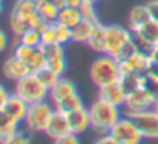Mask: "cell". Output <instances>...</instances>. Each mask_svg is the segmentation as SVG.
Here are the masks:
<instances>
[{
  "label": "cell",
  "mask_w": 158,
  "mask_h": 144,
  "mask_svg": "<svg viewBox=\"0 0 158 144\" xmlns=\"http://www.w3.org/2000/svg\"><path fill=\"white\" fill-rule=\"evenodd\" d=\"M123 107L109 104L103 100L97 98L91 107H89V115H91V129L97 134H107L110 132V129L114 127V124L124 115V110H121Z\"/></svg>",
  "instance_id": "6da1fadb"
},
{
  "label": "cell",
  "mask_w": 158,
  "mask_h": 144,
  "mask_svg": "<svg viewBox=\"0 0 158 144\" xmlns=\"http://www.w3.org/2000/svg\"><path fill=\"white\" fill-rule=\"evenodd\" d=\"M89 77L97 88L107 84V83L118 81V78H120L118 60H115L114 57H110L107 54H102V57H98L97 60L92 61V64L89 68Z\"/></svg>",
  "instance_id": "7a4b0ae2"
},
{
  "label": "cell",
  "mask_w": 158,
  "mask_h": 144,
  "mask_svg": "<svg viewBox=\"0 0 158 144\" xmlns=\"http://www.w3.org/2000/svg\"><path fill=\"white\" fill-rule=\"evenodd\" d=\"M14 92L29 104L49 98V89L43 84L35 72H29L23 78L17 80L14 84Z\"/></svg>",
  "instance_id": "3957f363"
},
{
  "label": "cell",
  "mask_w": 158,
  "mask_h": 144,
  "mask_svg": "<svg viewBox=\"0 0 158 144\" xmlns=\"http://www.w3.org/2000/svg\"><path fill=\"white\" fill-rule=\"evenodd\" d=\"M54 109L55 107H52V104L49 103V98L37 103H31L23 123L25 127L29 132H45V127L52 115Z\"/></svg>",
  "instance_id": "277c9868"
},
{
  "label": "cell",
  "mask_w": 158,
  "mask_h": 144,
  "mask_svg": "<svg viewBox=\"0 0 158 144\" xmlns=\"http://www.w3.org/2000/svg\"><path fill=\"white\" fill-rule=\"evenodd\" d=\"M110 134L115 137L118 144H140L144 140L134 118L126 113L114 124Z\"/></svg>",
  "instance_id": "5b68a950"
},
{
  "label": "cell",
  "mask_w": 158,
  "mask_h": 144,
  "mask_svg": "<svg viewBox=\"0 0 158 144\" xmlns=\"http://www.w3.org/2000/svg\"><path fill=\"white\" fill-rule=\"evenodd\" d=\"M131 40H132V31L129 28H124L120 25H106L105 54L117 60L118 52Z\"/></svg>",
  "instance_id": "8992f818"
},
{
  "label": "cell",
  "mask_w": 158,
  "mask_h": 144,
  "mask_svg": "<svg viewBox=\"0 0 158 144\" xmlns=\"http://www.w3.org/2000/svg\"><path fill=\"white\" fill-rule=\"evenodd\" d=\"M158 98L154 94H151L148 89L140 86L138 89H135L134 92H131L126 97L123 110H124V113H137V112L149 110V109L155 107Z\"/></svg>",
  "instance_id": "52a82bcc"
},
{
  "label": "cell",
  "mask_w": 158,
  "mask_h": 144,
  "mask_svg": "<svg viewBox=\"0 0 158 144\" xmlns=\"http://www.w3.org/2000/svg\"><path fill=\"white\" fill-rule=\"evenodd\" d=\"M126 115L134 118L144 140H158V112L155 109L137 113H126Z\"/></svg>",
  "instance_id": "ba28073f"
},
{
  "label": "cell",
  "mask_w": 158,
  "mask_h": 144,
  "mask_svg": "<svg viewBox=\"0 0 158 144\" xmlns=\"http://www.w3.org/2000/svg\"><path fill=\"white\" fill-rule=\"evenodd\" d=\"M151 63V55L141 51H135L129 58L118 61L120 64V75L121 74H140L143 75Z\"/></svg>",
  "instance_id": "9c48e42d"
},
{
  "label": "cell",
  "mask_w": 158,
  "mask_h": 144,
  "mask_svg": "<svg viewBox=\"0 0 158 144\" xmlns=\"http://www.w3.org/2000/svg\"><path fill=\"white\" fill-rule=\"evenodd\" d=\"M28 109H29V103L25 101L22 97H19L15 92L9 94L8 100L5 101V104H3V107H2V110H3L9 118H12L14 121H17L19 124H23V123H25Z\"/></svg>",
  "instance_id": "30bf717a"
},
{
  "label": "cell",
  "mask_w": 158,
  "mask_h": 144,
  "mask_svg": "<svg viewBox=\"0 0 158 144\" xmlns=\"http://www.w3.org/2000/svg\"><path fill=\"white\" fill-rule=\"evenodd\" d=\"M71 132V127H69V121H68V115L54 109L52 115L45 127V134L48 138H51L52 141L60 140L61 137H64L66 134Z\"/></svg>",
  "instance_id": "8fae6325"
},
{
  "label": "cell",
  "mask_w": 158,
  "mask_h": 144,
  "mask_svg": "<svg viewBox=\"0 0 158 144\" xmlns=\"http://www.w3.org/2000/svg\"><path fill=\"white\" fill-rule=\"evenodd\" d=\"M2 72H3V75H5L8 80L17 81V80L23 78L25 75H28V74L31 72V69H29L28 63L22 61V60L17 58L15 55H9V57L3 61Z\"/></svg>",
  "instance_id": "7c38bea8"
},
{
  "label": "cell",
  "mask_w": 158,
  "mask_h": 144,
  "mask_svg": "<svg viewBox=\"0 0 158 144\" xmlns=\"http://www.w3.org/2000/svg\"><path fill=\"white\" fill-rule=\"evenodd\" d=\"M68 121H69L71 132L80 137V135L85 134L88 129H91V115H89V109H86L85 106L78 107L77 110L68 113Z\"/></svg>",
  "instance_id": "4fadbf2b"
},
{
  "label": "cell",
  "mask_w": 158,
  "mask_h": 144,
  "mask_svg": "<svg viewBox=\"0 0 158 144\" xmlns=\"http://www.w3.org/2000/svg\"><path fill=\"white\" fill-rule=\"evenodd\" d=\"M98 98L109 104L123 107L126 101V94L121 91L118 81H114V83H107L98 88Z\"/></svg>",
  "instance_id": "5bb4252c"
},
{
  "label": "cell",
  "mask_w": 158,
  "mask_h": 144,
  "mask_svg": "<svg viewBox=\"0 0 158 144\" xmlns=\"http://www.w3.org/2000/svg\"><path fill=\"white\" fill-rule=\"evenodd\" d=\"M74 94H77L75 83L71 81V80H66V78L60 77V80L49 89V101L52 104H55V103H58V101H61V100H64L68 97L74 95Z\"/></svg>",
  "instance_id": "9a60e30c"
},
{
  "label": "cell",
  "mask_w": 158,
  "mask_h": 144,
  "mask_svg": "<svg viewBox=\"0 0 158 144\" xmlns=\"http://www.w3.org/2000/svg\"><path fill=\"white\" fill-rule=\"evenodd\" d=\"M152 17H151V12H149V9H148V6H146V3L144 5H137V6H134L132 9H131V12H129V29L131 31H137L138 28H141L146 22H149Z\"/></svg>",
  "instance_id": "2e32d148"
},
{
  "label": "cell",
  "mask_w": 158,
  "mask_h": 144,
  "mask_svg": "<svg viewBox=\"0 0 158 144\" xmlns=\"http://www.w3.org/2000/svg\"><path fill=\"white\" fill-rule=\"evenodd\" d=\"M97 23L91 22V20H86V19H81L74 28H72V42L75 43H88V40L91 39L92 32H94V28H95Z\"/></svg>",
  "instance_id": "e0dca14e"
},
{
  "label": "cell",
  "mask_w": 158,
  "mask_h": 144,
  "mask_svg": "<svg viewBox=\"0 0 158 144\" xmlns=\"http://www.w3.org/2000/svg\"><path fill=\"white\" fill-rule=\"evenodd\" d=\"M81 12H80V8H72V6H63L60 8L58 11V15H57V22L68 26V28H74L80 20H81Z\"/></svg>",
  "instance_id": "ac0fdd59"
},
{
  "label": "cell",
  "mask_w": 158,
  "mask_h": 144,
  "mask_svg": "<svg viewBox=\"0 0 158 144\" xmlns=\"http://www.w3.org/2000/svg\"><path fill=\"white\" fill-rule=\"evenodd\" d=\"M22 124H19L17 121H14L12 118H9L2 109H0V143H6L8 138L11 135H14Z\"/></svg>",
  "instance_id": "d6986e66"
},
{
  "label": "cell",
  "mask_w": 158,
  "mask_h": 144,
  "mask_svg": "<svg viewBox=\"0 0 158 144\" xmlns=\"http://www.w3.org/2000/svg\"><path fill=\"white\" fill-rule=\"evenodd\" d=\"M105 40H106V25H103L102 22L95 25L94 32L91 35V39L88 40L86 45H89V48L94 52L98 54H105Z\"/></svg>",
  "instance_id": "ffe728a7"
},
{
  "label": "cell",
  "mask_w": 158,
  "mask_h": 144,
  "mask_svg": "<svg viewBox=\"0 0 158 144\" xmlns=\"http://www.w3.org/2000/svg\"><path fill=\"white\" fill-rule=\"evenodd\" d=\"M58 11L60 8L52 0H37V12L45 22H49V23L57 22Z\"/></svg>",
  "instance_id": "44dd1931"
},
{
  "label": "cell",
  "mask_w": 158,
  "mask_h": 144,
  "mask_svg": "<svg viewBox=\"0 0 158 144\" xmlns=\"http://www.w3.org/2000/svg\"><path fill=\"white\" fill-rule=\"evenodd\" d=\"M11 14L20 15L29 22V19L37 14V0H15Z\"/></svg>",
  "instance_id": "7402d4cb"
},
{
  "label": "cell",
  "mask_w": 158,
  "mask_h": 144,
  "mask_svg": "<svg viewBox=\"0 0 158 144\" xmlns=\"http://www.w3.org/2000/svg\"><path fill=\"white\" fill-rule=\"evenodd\" d=\"M135 34H138L141 39H144L146 42H149L151 45H157L158 43V22L151 19L149 22H146L141 28H138L137 31H132Z\"/></svg>",
  "instance_id": "603a6c76"
},
{
  "label": "cell",
  "mask_w": 158,
  "mask_h": 144,
  "mask_svg": "<svg viewBox=\"0 0 158 144\" xmlns=\"http://www.w3.org/2000/svg\"><path fill=\"white\" fill-rule=\"evenodd\" d=\"M118 84L127 97L131 92H134L135 89L141 86V75L140 74H121L118 78Z\"/></svg>",
  "instance_id": "cb8c5ba5"
},
{
  "label": "cell",
  "mask_w": 158,
  "mask_h": 144,
  "mask_svg": "<svg viewBox=\"0 0 158 144\" xmlns=\"http://www.w3.org/2000/svg\"><path fill=\"white\" fill-rule=\"evenodd\" d=\"M81 106H83V100H81V97L78 95V92L54 104V107H55L57 110H60V112H63V113H66V115L71 113V112H74V110H77V109L81 107Z\"/></svg>",
  "instance_id": "d4e9b609"
},
{
  "label": "cell",
  "mask_w": 158,
  "mask_h": 144,
  "mask_svg": "<svg viewBox=\"0 0 158 144\" xmlns=\"http://www.w3.org/2000/svg\"><path fill=\"white\" fill-rule=\"evenodd\" d=\"M46 63H48V58L43 54V51L40 49V46L35 48V51L31 55V58L28 60V66H29L31 72H39V71L45 69L46 68Z\"/></svg>",
  "instance_id": "484cf974"
},
{
  "label": "cell",
  "mask_w": 158,
  "mask_h": 144,
  "mask_svg": "<svg viewBox=\"0 0 158 144\" xmlns=\"http://www.w3.org/2000/svg\"><path fill=\"white\" fill-rule=\"evenodd\" d=\"M9 28L12 31V34L15 37H20L25 31H28L31 26H29V22L20 15H15V14H11L9 17Z\"/></svg>",
  "instance_id": "4316f807"
},
{
  "label": "cell",
  "mask_w": 158,
  "mask_h": 144,
  "mask_svg": "<svg viewBox=\"0 0 158 144\" xmlns=\"http://www.w3.org/2000/svg\"><path fill=\"white\" fill-rule=\"evenodd\" d=\"M19 42L20 43H25L28 46H32V48H39L42 45V34L35 28H29L28 31H25L19 37Z\"/></svg>",
  "instance_id": "83f0119b"
},
{
  "label": "cell",
  "mask_w": 158,
  "mask_h": 144,
  "mask_svg": "<svg viewBox=\"0 0 158 144\" xmlns=\"http://www.w3.org/2000/svg\"><path fill=\"white\" fill-rule=\"evenodd\" d=\"M54 31H55V40L57 43L60 45H68L69 42H72V29L58 23V22H54Z\"/></svg>",
  "instance_id": "f1b7e54d"
},
{
  "label": "cell",
  "mask_w": 158,
  "mask_h": 144,
  "mask_svg": "<svg viewBox=\"0 0 158 144\" xmlns=\"http://www.w3.org/2000/svg\"><path fill=\"white\" fill-rule=\"evenodd\" d=\"M66 57L64 55H58V57H51L48 58V63H46V68L51 69L54 74H57L58 77H63L64 72H66Z\"/></svg>",
  "instance_id": "f546056e"
},
{
  "label": "cell",
  "mask_w": 158,
  "mask_h": 144,
  "mask_svg": "<svg viewBox=\"0 0 158 144\" xmlns=\"http://www.w3.org/2000/svg\"><path fill=\"white\" fill-rule=\"evenodd\" d=\"M80 12H81V17L83 19L91 20L94 23H100L98 14H97V9H95V3H91V2L83 0L81 5H80Z\"/></svg>",
  "instance_id": "4dcf8cb0"
},
{
  "label": "cell",
  "mask_w": 158,
  "mask_h": 144,
  "mask_svg": "<svg viewBox=\"0 0 158 144\" xmlns=\"http://www.w3.org/2000/svg\"><path fill=\"white\" fill-rule=\"evenodd\" d=\"M35 51V48H32V46H28V45H25V43H20V42H17L15 43V46H14V51H12V55H15L17 58H20L22 61H25V63H28V60L31 58V55H32V52Z\"/></svg>",
  "instance_id": "1f68e13d"
},
{
  "label": "cell",
  "mask_w": 158,
  "mask_h": 144,
  "mask_svg": "<svg viewBox=\"0 0 158 144\" xmlns=\"http://www.w3.org/2000/svg\"><path fill=\"white\" fill-rule=\"evenodd\" d=\"M37 75H39V78L43 81V84L48 88V89H51L54 84L60 80V77L57 75V74H54L51 69H48V68H45V69H42V71H39V72H35Z\"/></svg>",
  "instance_id": "d6a6232c"
},
{
  "label": "cell",
  "mask_w": 158,
  "mask_h": 144,
  "mask_svg": "<svg viewBox=\"0 0 158 144\" xmlns=\"http://www.w3.org/2000/svg\"><path fill=\"white\" fill-rule=\"evenodd\" d=\"M40 49L43 51V54L46 55V58H51V57H58V55H64V45H60V43L40 45Z\"/></svg>",
  "instance_id": "836d02e7"
},
{
  "label": "cell",
  "mask_w": 158,
  "mask_h": 144,
  "mask_svg": "<svg viewBox=\"0 0 158 144\" xmlns=\"http://www.w3.org/2000/svg\"><path fill=\"white\" fill-rule=\"evenodd\" d=\"M28 132H29L28 129H26V130L19 129L14 135H11V137L8 138V141L5 144H28V143H31V137H29Z\"/></svg>",
  "instance_id": "e575fe53"
},
{
  "label": "cell",
  "mask_w": 158,
  "mask_h": 144,
  "mask_svg": "<svg viewBox=\"0 0 158 144\" xmlns=\"http://www.w3.org/2000/svg\"><path fill=\"white\" fill-rule=\"evenodd\" d=\"M141 86L144 88V89H148L151 94H154V95L158 98V80H155L154 77H151L149 74H143L141 75Z\"/></svg>",
  "instance_id": "d590c367"
},
{
  "label": "cell",
  "mask_w": 158,
  "mask_h": 144,
  "mask_svg": "<svg viewBox=\"0 0 158 144\" xmlns=\"http://www.w3.org/2000/svg\"><path fill=\"white\" fill-rule=\"evenodd\" d=\"M40 34H42V45L57 43V40H55V31H54V23H49Z\"/></svg>",
  "instance_id": "8d00e7d4"
},
{
  "label": "cell",
  "mask_w": 158,
  "mask_h": 144,
  "mask_svg": "<svg viewBox=\"0 0 158 144\" xmlns=\"http://www.w3.org/2000/svg\"><path fill=\"white\" fill-rule=\"evenodd\" d=\"M55 143L57 144H78L80 143V140H78V135L69 132V134H66L64 137H61L60 140H57Z\"/></svg>",
  "instance_id": "74e56055"
},
{
  "label": "cell",
  "mask_w": 158,
  "mask_h": 144,
  "mask_svg": "<svg viewBox=\"0 0 158 144\" xmlns=\"http://www.w3.org/2000/svg\"><path fill=\"white\" fill-rule=\"evenodd\" d=\"M95 143L97 144H118L117 143V140H115V137H114L110 132L98 135V138L95 140Z\"/></svg>",
  "instance_id": "f35d334b"
},
{
  "label": "cell",
  "mask_w": 158,
  "mask_h": 144,
  "mask_svg": "<svg viewBox=\"0 0 158 144\" xmlns=\"http://www.w3.org/2000/svg\"><path fill=\"white\" fill-rule=\"evenodd\" d=\"M146 6H148V9L151 12V17L158 22V0H149L146 3Z\"/></svg>",
  "instance_id": "ab89813d"
},
{
  "label": "cell",
  "mask_w": 158,
  "mask_h": 144,
  "mask_svg": "<svg viewBox=\"0 0 158 144\" xmlns=\"http://www.w3.org/2000/svg\"><path fill=\"white\" fill-rule=\"evenodd\" d=\"M146 74H149L151 77H154L155 80H158V61L154 60L152 57H151V63H149V68H148Z\"/></svg>",
  "instance_id": "60d3db41"
},
{
  "label": "cell",
  "mask_w": 158,
  "mask_h": 144,
  "mask_svg": "<svg viewBox=\"0 0 158 144\" xmlns=\"http://www.w3.org/2000/svg\"><path fill=\"white\" fill-rule=\"evenodd\" d=\"M8 45H9V37H8L6 31H3V29L0 28V54L6 51Z\"/></svg>",
  "instance_id": "b9f144b4"
},
{
  "label": "cell",
  "mask_w": 158,
  "mask_h": 144,
  "mask_svg": "<svg viewBox=\"0 0 158 144\" xmlns=\"http://www.w3.org/2000/svg\"><path fill=\"white\" fill-rule=\"evenodd\" d=\"M8 97H9V92H8L6 88L0 83V109L3 107V104H5V101L8 100Z\"/></svg>",
  "instance_id": "7bdbcfd3"
},
{
  "label": "cell",
  "mask_w": 158,
  "mask_h": 144,
  "mask_svg": "<svg viewBox=\"0 0 158 144\" xmlns=\"http://www.w3.org/2000/svg\"><path fill=\"white\" fill-rule=\"evenodd\" d=\"M83 0H64V6H72V8H80Z\"/></svg>",
  "instance_id": "ee69618b"
},
{
  "label": "cell",
  "mask_w": 158,
  "mask_h": 144,
  "mask_svg": "<svg viewBox=\"0 0 158 144\" xmlns=\"http://www.w3.org/2000/svg\"><path fill=\"white\" fill-rule=\"evenodd\" d=\"M151 57L154 58V60H157L158 61V43L154 46V51H152V54H151Z\"/></svg>",
  "instance_id": "f6af8a7d"
},
{
  "label": "cell",
  "mask_w": 158,
  "mask_h": 144,
  "mask_svg": "<svg viewBox=\"0 0 158 144\" xmlns=\"http://www.w3.org/2000/svg\"><path fill=\"white\" fill-rule=\"evenodd\" d=\"M3 11H5V6H3V2H0V15L3 14Z\"/></svg>",
  "instance_id": "bcb514c9"
},
{
  "label": "cell",
  "mask_w": 158,
  "mask_h": 144,
  "mask_svg": "<svg viewBox=\"0 0 158 144\" xmlns=\"http://www.w3.org/2000/svg\"><path fill=\"white\" fill-rule=\"evenodd\" d=\"M86 2H91V3H95V5H97V3H98L100 0H86Z\"/></svg>",
  "instance_id": "7dc6e473"
},
{
  "label": "cell",
  "mask_w": 158,
  "mask_h": 144,
  "mask_svg": "<svg viewBox=\"0 0 158 144\" xmlns=\"http://www.w3.org/2000/svg\"><path fill=\"white\" fill-rule=\"evenodd\" d=\"M154 109H155V110L158 112V101H157V104H155V107H154Z\"/></svg>",
  "instance_id": "c3c4849f"
},
{
  "label": "cell",
  "mask_w": 158,
  "mask_h": 144,
  "mask_svg": "<svg viewBox=\"0 0 158 144\" xmlns=\"http://www.w3.org/2000/svg\"><path fill=\"white\" fill-rule=\"evenodd\" d=\"M0 2H3V0H0Z\"/></svg>",
  "instance_id": "681fc988"
}]
</instances>
